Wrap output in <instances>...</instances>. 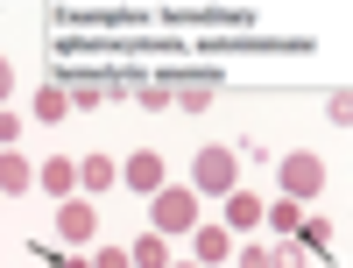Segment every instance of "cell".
Masks as SVG:
<instances>
[{"label": "cell", "instance_id": "obj_1", "mask_svg": "<svg viewBox=\"0 0 353 268\" xmlns=\"http://www.w3.org/2000/svg\"><path fill=\"white\" fill-rule=\"evenodd\" d=\"M156 226H163V233H184V226H191V191H163V198H156Z\"/></svg>", "mask_w": 353, "mask_h": 268}, {"label": "cell", "instance_id": "obj_3", "mask_svg": "<svg viewBox=\"0 0 353 268\" xmlns=\"http://www.w3.org/2000/svg\"><path fill=\"white\" fill-rule=\"evenodd\" d=\"M92 268H128V254H121V247H106V254H99Z\"/></svg>", "mask_w": 353, "mask_h": 268}, {"label": "cell", "instance_id": "obj_2", "mask_svg": "<svg viewBox=\"0 0 353 268\" xmlns=\"http://www.w3.org/2000/svg\"><path fill=\"white\" fill-rule=\"evenodd\" d=\"M233 176V163H226V148H212V156H205V184H226Z\"/></svg>", "mask_w": 353, "mask_h": 268}, {"label": "cell", "instance_id": "obj_4", "mask_svg": "<svg viewBox=\"0 0 353 268\" xmlns=\"http://www.w3.org/2000/svg\"><path fill=\"white\" fill-rule=\"evenodd\" d=\"M0 92H8V64H0Z\"/></svg>", "mask_w": 353, "mask_h": 268}]
</instances>
